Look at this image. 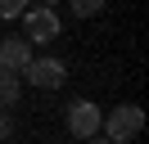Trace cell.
Returning a JSON list of instances; mask_svg holds the SVG:
<instances>
[{
    "mask_svg": "<svg viewBox=\"0 0 149 144\" xmlns=\"http://www.w3.org/2000/svg\"><path fill=\"white\" fill-rule=\"evenodd\" d=\"M140 131H145V113H140L136 104H118L113 113H104V122H100V135L113 140V144H131Z\"/></svg>",
    "mask_w": 149,
    "mask_h": 144,
    "instance_id": "obj_1",
    "label": "cell"
},
{
    "mask_svg": "<svg viewBox=\"0 0 149 144\" xmlns=\"http://www.w3.org/2000/svg\"><path fill=\"white\" fill-rule=\"evenodd\" d=\"M54 36H59V14L50 5L23 9V41H27V45H50Z\"/></svg>",
    "mask_w": 149,
    "mask_h": 144,
    "instance_id": "obj_2",
    "label": "cell"
},
{
    "mask_svg": "<svg viewBox=\"0 0 149 144\" xmlns=\"http://www.w3.org/2000/svg\"><path fill=\"white\" fill-rule=\"evenodd\" d=\"M100 122H104V113L91 99H72V104H68V131H72L77 140H95V135H100Z\"/></svg>",
    "mask_w": 149,
    "mask_h": 144,
    "instance_id": "obj_3",
    "label": "cell"
},
{
    "mask_svg": "<svg viewBox=\"0 0 149 144\" xmlns=\"http://www.w3.org/2000/svg\"><path fill=\"white\" fill-rule=\"evenodd\" d=\"M18 81H32V86H41V90H54V86L68 81V68H63V59H32Z\"/></svg>",
    "mask_w": 149,
    "mask_h": 144,
    "instance_id": "obj_4",
    "label": "cell"
},
{
    "mask_svg": "<svg viewBox=\"0 0 149 144\" xmlns=\"http://www.w3.org/2000/svg\"><path fill=\"white\" fill-rule=\"evenodd\" d=\"M32 63V45L23 41V36H5L0 41V72H14V77H23V68Z\"/></svg>",
    "mask_w": 149,
    "mask_h": 144,
    "instance_id": "obj_5",
    "label": "cell"
},
{
    "mask_svg": "<svg viewBox=\"0 0 149 144\" xmlns=\"http://www.w3.org/2000/svg\"><path fill=\"white\" fill-rule=\"evenodd\" d=\"M18 95H23V81L14 77V72H0V113L18 104Z\"/></svg>",
    "mask_w": 149,
    "mask_h": 144,
    "instance_id": "obj_6",
    "label": "cell"
},
{
    "mask_svg": "<svg viewBox=\"0 0 149 144\" xmlns=\"http://www.w3.org/2000/svg\"><path fill=\"white\" fill-rule=\"evenodd\" d=\"M100 0H72V14H81V18H91V14H100Z\"/></svg>",
    "mask_w": 149,
    "mask_h": 144,
    "instance_id": "obj_7",
    "label": "cell"
},
{
    "mask_svg": "<svg viewBox=\"0 0 149 144\" xmlns=\"http://www.w3.org/2000/svg\"><path fill=\"white\" fill-rule=\"evenodd\" d=\"M14 14H23L18 0H0V18H14Z\"/></svg>",
    "mask_w": 149,
    "mask_h": 144,
    "instance_id": "obj_8",
    "label": "cell"
},
{
    "mask_svg": "<svg viewBox=\"0 0 149 144\" xmlns=\"http://www.w3.org/2000/svg\"><path fill=\"white\" fill-rule=\"evenodd\" d=\"M14 135V122H9V113H0V140H9Z\"/></svg>",
    "mask_w": 149,
    "mask_h": 144,
    "instance_id": "obj_9",
    "label": "cell"
},
{
    "mask_svg": "<svg viewBox=\"0 0 149 144\" xmlns=\"http://www.w3.org/2000/svg\"><path fill=\"white\" fill-rule=\"evenodd\" d=\"M86 144H113V140H104V135H95V140H86Z\"/></svg>",
    "mask_w": 149,
    "mask_h": 144,
    "instance_id": "obj_10",
    "label": "cell"
}]
</instances>
